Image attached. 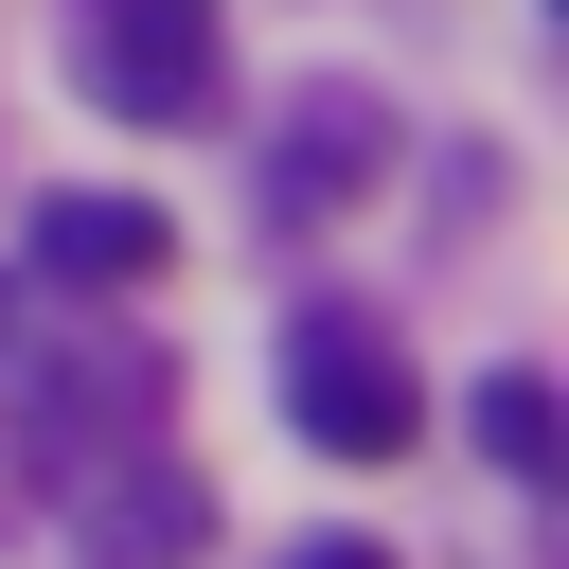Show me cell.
Wrapping results in <instances>:
<instances>
[{
  "mask_svg": "<svg viewBox=\"0 0 569 569\" xmlns=\"http://www.w3.org/2000/svg\"><path fill=\"white\" fill-rule=\"evenodd\" d=\"M284 569H391V551H373V533H302Z\"/></svg>",
  "mask_w": 569,
  "mask_h": 569,
  "instance_id": "cell-7",
  "label": "cell"
},
{
  "mask_svg": "<svg viewBox=\"0 0 569 569\" xmlns=\"http://www.w3.org/2000/svg\"><path fill=\"white\" fill-rule=\"evenodd\" d=\"M196 516H213V498L160 462L142 498H89V551H107V569H160V551H196Z\"/></svg>",
  "mask_w": 569,
  "mask_h": 569,
  "instance_id": "cell-6",
  "label": "cell"
},
{
  "mask_svg": "<svg viewBox=\"0 0 569 569\" xmlns=\"http://www.w3.org/2000/svg\"><path fill=\"white\" fill-rule=\"evenodd\" d=\"M462 427H480V462H498V480H551V462H569L551 373H480V409H462Z\"/></svg>",
  "mask_w": 569,
  "mask_h": 569,
  "instance_id": "cell-5",
  "label": "cell"
},
{
  "mask_svg": "<svg viewBox=\"0 0 569 569\" xmlns=\"http://www.w3.org/2000/svg\"><path fill=\"white\" fill-rule=\"evenodd\" d=\"M18 267H36L53 302H124V284L178 267V213H160V196H36V213H18Z\"/></svg>",
  "mask_w": 569,
  "mask_h": 569,
  "instance_id": "cell-3",
  "label": "cell"
},
{
  "mask_svg": "<svg viewBox=\"0 0 569 569\" xmlns=\"http://www.w3.org/2000/svg\"><path fill=\"white\" fill-rule=\"evenodd\" d=\"M71 71H89L107 124H196L213 107V0H89Z\"/></svg>",
  "mask_w": 569,
  "mask_h": 569,
  "instance_id": "cell-2",
  "label": "cell"
},
{
  "mask_svg": "<svg viewBox=\"0 0 569 569\" xmlns=\"http://www.w3.org/2000/svg\"><path fill=\"white\" fill-rule=\"evenodd\" d=\"M284 427H302L320 462H391V445L427 427V391L391 373V338H373L356 302H302V320H284Z\"/></svg>",
  "mask_w": 569,
  "mask_h": 569,
  "instance_id": "cell-1",
  "label": "cell"
},
{
  "mask_svg": "<svg viewBox=\"0 0 569 569\" xmlns=\"http://www.w3.org/2000/svg\"><path fill=\"white\" fill-rule=\"evenodd\" d=\"M373 142H391L373 89H302L284 142H267V213H338V196H373Z\"/></svg>",
  "mask_w": 569,
  "mask_h": 569,
  "instance_id": "cell-4",
  "label": "cell"
}]
</instances>
